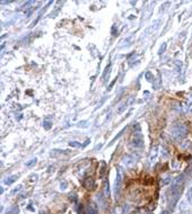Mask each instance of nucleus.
<instances>
[{"instance_id": "1", "label": "nucleus", "mask_w": 192, "mask_h": 214, "mask_svg": "<svg viewBox=\"0 0 192 214\" xmlns=\"http://www.w3.org/2000/svg\"><path fill=\"white\" fill-rule=\"evenodd\" d=\"M188 126H186L184 123H181V122H177V123H174L171 127V135L172 138L174 139L175 141H181L183 140L188 135Z\"/></svg>"}, {"instance_id": "2", "label": "nucleus", "mask_w": 192, "mask_h": 214, "mask_svg": "<svg viewBox=\"0 0 192 214\" xmlns=\"http://www.w3.org/2000/svg\"><path fill=\"white\" fill-rule=\"evenodd\" d=\"M131 146L135 149H141L144 146V136L140 132H136L131 139Z\"/></svg>"}, {"instance_id": "3", "label": "nucleus", "mask_w": 192, "mask_h": 214, "mask_svg": "<svg viewBox=\"0 0 192 214\" xmlns=\"http://www.w3.org/2000/svg\"><path fill=\"white\" fill-rule=\"evenodd\" d=\"M115 194L119 195L123 185V171L121 168H117V177H115Z\"/></svg>"}, {"instance_id": "4", "label": "nucleus", "mask_w": 192, "mask_h": 214, "mask_svg": "<svg viewBox=\"0 0 192 214\" xmlns=\"http://www.w3.org/2000/svg\"><path fill=\"white\" fill-rule=\"evenodd\" d=\"M136 165V159L135 157H132V156H130V154H127V156H124L123 159H122V166L125 167V168H133Z\"/></svg>"}, {"instance_id": "5", "label": "nucleus", "mask_w": 192, "mask_h": 214, "mask_svg": "<svg viewBox=\"0 0 192 214\" xmlns=\"http://www.w3.org/2000/svg\"><path fill=\"white\" fill-rule=\"evenodd\" d=\"M158 150H159V146H152V150H150L149 158H148V162H149V165H150V166H152V165H154V163L156 162V160H157Z\"/></svg>"}, {"instance_id": "6", "label": "nucleus", "mask_w": 192, "mask_h": 214, "mask_svg": "<svg viewBox=\"0 0 192 214\" xmlns=\"http://www.w3.org/2000/svg\"><path fill=\"white\" fill-rule=\"evenodd\" d=\"M83 185H84V187L86 188V189H89V191H92V189H94V188H95V181H94V179H93L92 177H87V178L84 180Z\"/></svg>"}, {"instance_id": "7", "label": "nucleus", "mask_w": 192, "mask_h": 214, "mask_svg": "<svg viewBox=\"0 0 192 214\" xmlns=\"http://www.w3.org/2000/svg\"><path fill=\"white\" fill-rule=\"evenodd\" d=\"M87 214H98V208L95 204H89L87 206Z\"/></svg>"}, {"instance_id": "8", "label": "nucleus", "mask_w": 192, "mask_h": 214, "mask_svg": "<svg viewBox=\"0 0 192 214\" xmlns=\"http://www.w3.org/2000/svg\"><path fill=\"white\" fill-rule=\"evenodd\" d=\"M103 193H104V197H106V198L110 197V185H108V180H105V181H104Z\"/></svg>"}, {"instance_id": "9", "label": "nucleus", "mask_w": 192, "mask_h": 214, "mask_svg": "<svg viewBox=\"0 0 192 214\" xmlns=\"http://www.w3.org/2000/svg\"><path fill=\"white\" fill-rule=\"evenodd\" d=\"M18 179V176L17 175H12V176H10V177H7L5 179V184L6 185H11L12 183H15L16 180Z\"/></svg>"}, {"instance_id": "10", "label": "nucleus", "mask_w": 192, "mask_h": 214, "mask_svg": "<svg viewBox=\"0 0 192 214\" xmlns=\"http://www.w3.org/2000/svg\"><path fill=\"white\" fill-rule=\"evenodd\" d=\"M19 213V207L17 205H14L12 207H10L7 211V214H18Z\"/></svg>"}, {"instance_id": "11", "label": "nucleus", "mask_w": 192, "mask_h": 214, "mask_svg": "<svg viewBox=\"0 0 192 214\" xmlns=\"http://www.w3.org/2000/svg\"><path fill=\"white\" fill-rule=\"evenodd\" d=\"M184 113H186V114H191L192 113V101L189 103L186 106H184Z\"/></svg>"}, {"instance_id": "12", "label": "nucleus", "mask_w": 192, "mask_h": 214, "mask_svg": "<svg viewBox=\"0 0 192 214\" xmlns=\"http://www.w3.org/2000/svg\"><path fill=\"white\" fill-rule=\"evenodd\" d=\"M186 199H188V202L192 204V187L186 193Z\"/></svg>"}, {"instance_id": "13", "label": "nucleus", "mask_w": 192, "mask_h": 214, "mask_svg": "<svg viewBox=\"0 0 192 214\" xmlns=\"http://www.w3.org/2000/svg\"><path fill=\"white\" fill-rule=\"evenodd\" d=\"M37 162V159L36 158H33L31 161H28V162H26V167H33L35 163Z\"/></svg>"}, {"instance_id": "14", "label": "nucleus", "mask_w": 192, "mask_h": 214, "mask_svg": "<svg viewBox=\"0 0 192 214\" xmlns=\"http://www.w3.org/2000/svg\"><path fill=\"white\" fill-rule=\"evenodd\" d=\"M166 46H167L166 43H163V44H162V46L159 47V51H158V54H159V55H160V54H163L164 52H165V50H166Z\"/></svg>"}, {"instance_id": "15", "label": "nucleus", "mask_w": 192, "mask_h": 214, "mask_svg": "<svg viewBox=\"0 0 192 214\" xmlns=\"http://www.w3.org/2000/svg\"><path fill=\"white\" fill-rule=\"evenodd\" d=\"M87 123H88L87 121H81V122H79V123L77 124V126H78V127H87V126H88Z\"/></svg>"}, {"instance_id": "16", "label": "nucleus", "mask_w": 192, "mask_h": 214, "mask_svg": "<svg viewBox=\"0 0 192 214\" xmlns=\"http://www.w3.org/2000/svg\"><path fill=\"white\" fill-rule=\"evenodd\" d=\"M105 167H106V165H105V162H102V169H101V174H100V177H103V176H104V171H105Z\"/></svg>"}, {"instance_id": "17", "label": "nucleus", "mask_w": 192, "mask_h": 214, "mask_svg": "<svg viewBox=\"0 0 192 214\" xmlns=\"http://www.w3.org/2000/svg\"><path fill=\"white\" fill-rule=\"evenodd\" d=\"M69 146H75V148H79V146H80V143L76 142V141H73V142H69Z\"/></svg>"}, {"instance_id": "18", "label": "nucleus", "mask_w": 192, "mask_h": 214, "mask_svg": "<svg viewBox=\"0 0 192 214\" xmlns=\"http://www.w3.org/2000/svg\"><path fill=\"white\" fill-rule=\"evenodd\" d=\"M43 125H44V129L49 130L51 127V122H49V121H44Z\"/></svg>"}, {"instance_id": "19", "label": "nucleus", "mask_w": 192, "mask_h": 214, "mask_svg": "<svg viewBox=\"0 0 192 214\" xmlns=\"http://www.w3.org/2000/svg\"><path fill=\"white\" fill-rule=\"evenodd\" d=\"M60 186H61L60 188H61L62 191H64V189L67 188V181H64V180H63V181H62L61 184H60Z\"/></svg>"}, {"instance_id": "20", "label": "nucleus", "mask_w": 192, "mask_h": 214, "mask_svg": "<svg viewBox=\"0 0 192 214\" xmlns=\"http://www.w3.org/2000/svg\"><path fill=\"white\" fill-rule=\"evenodd\" d=\"M146 78H147V80H149V81H152V73H150V72H147V73H146Z\"/></svg>"}, {"instance_id": "21", "label": "nucleus", "mask_w": 192, "mask_h": 214, "mask_svg": "<svg viewBox=\"0 0 192 214\" xmlns=\"http://www.w3.org/2000/svg\"><path fill=\"white\" fill-rule=\"evenodd\" d=\"M22 189V186H17V188H15L14 191H12V194H15V193H17V191H19Z\"/></svg>"}, {"instance_id": "22", "label": "nucleus", "mask_w": 192, "mask_h": 214, "mask_svg": "<svg viewBox=\"0 0 192 214\" xmlns=\"http://www.w3.org/2000/svg\"><path fill=\"white\" fill-rule=\"evenodd\" d=\"M163 153H164V157H169V152H167V149H163Z\"/></svg>"}, {"instance_id": "23", "label": "nucleus", "mask_w": 192, "mask_h": 214, "mask_svg": "<svg viewBox=\"0 0 192 214\" xmlns=\"http://www.w3.org/2000/svg\"><path fill=\"white\" fill-rule=\"evenodd\" d=\"M110 68H111V66H108V67H106V70H107V71L110 70ZM103 77H104V78H106V71L104 72V76H103Z\"/></svg>"}, {"instance_id": "24", "label": "nucleus", "mask_w": 192, "mask_h": 214, "mask_svg": "<svg viewBox=\"0 0 192 214\" xmlns=\"http://www.w3.org/2000/svg\"><path fill=\"white\" fill-rule=\"evenodd\" d=\"M162 214H169V212H167V211H164V212H162Z\"/></svg>"}, {"instance_id": "25", "label": "nucleus", "mask_w": 192, "mask_h": 214, "mask_svg": "<svg viewBox=\"0 0 192 214\" xmlns=\"http://www.w3.org/2000/svg\"><path fill=\"white\" fill-rule=\"evenodd\" d=\"M190 56H191V58H192V49H191V50H190Z\"/></svg>"}]
</instances>
